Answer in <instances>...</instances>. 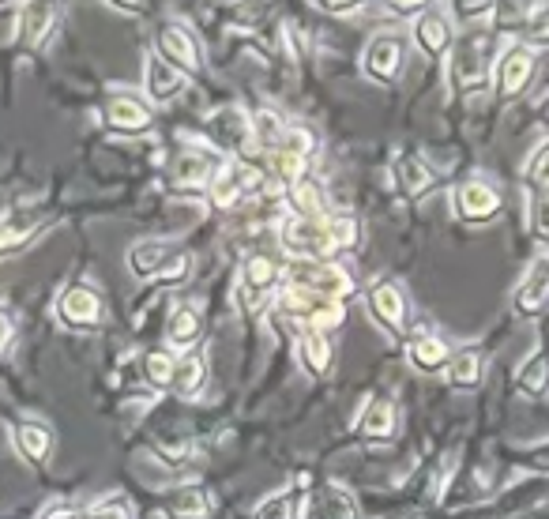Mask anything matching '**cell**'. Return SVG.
<instances>
[{
	"instance_id": "obj_46",
	"label": "cell",
	"mask_w": 549,
	"mask_h": 519,
	"mask_svg": "<svg viewBox=\"0 0 549 519\" xmlns=\"http://www.w3.org/2000/svg\"><path fill=\"white\" fill-rule=\"evenodd\" d=\"M19 237H23V234H19L16 226H8V222H0V252H4V249H12V245H16Z\"/></svg>"
},
{
	"instance_id": "obj_31",
	"label": "cell",
	"mask_w": 549,
	"mask_h": 519,
	"mask_svg": "<svg viewBox=\"0 0 549 519\" xmlns=\"http://www.w3.org/2000/svg\"><path fill=\"white\" fill-rule=\"evenodd\" d=\"M166 339H170L173 346H192L196 343V339H200V316H196V309H189V305L173 309L170 324H166Z\"/></svg>"
},
{
	"instance_id": "obj_47",
	"label": "cell",
	"mask_w": 549,
	"mask_h": 519,
	"mask_svg": "<svg viewBox=\"0 0 549 519\" xmlns=\"http://www.w3.org/2000/svg\"><path fill=\"white\" fill-rule=\"evenodd\" d=\"M392 12H399V16H418L422 4H392Z\"/></svg>"
},
{
	"instance_id": "obj_17",
	"label": "cell",
	"mask_w": 549,
	"mask_h": 519,
	"mask_svg": "<svg viewBox=\"0 0 549 519\" xmlns=\"http://www.w3.org/2000/svg\"><path fill=\"white\" fill-rule=\"evenodd\" d=\"M185 87H189L185 72H177V68L162 61L158 53L147 57V91H151L155 102H170V98L185 95Z\"/></svg>"
},
{
	"instance_id": "obj_15",
	"label": "cell",
	"mask_w": 549,
	"mask_h": 519,
	"mask_svg": "<svg viewBox=\"0 0 549 519\" xmlns=\"http://www.w3.org/2000/svg\"><path fill=\"white\" fill-rule=\"evenodd\" d=\"M369 313L377 316L392 335L403 331V324H407V298H403V290L395 283H377L369 290Z\"/></svg>"
},
{
	"instance_id": "obj_4",
	"label": "cell",
	"mask_w": 549,
	"mask_h": 519,
	"mask_svg": "<svg viewBox=\"0 0 549 519\" xmlns=\"http://www.w3.org/2000/svg\"><path fill=\"white\" fill-rule=\"evenodd\" d=\"M493 34L474 31L467 38H459V46L452 53V79L459 91H478L486 87L489 79V64H493Z\"/></svg>"
},
{
	"instance_id": "obj_5",
	"label": "cell",
	"mask_w": 549,
	"mask_h": 519,
	"mask_svg": "<svg viewBox=\"0 0 549 519\" xmlns=\"http://www.w3.org/2000/svg\"><path fill=\"white\" fill-rule=\"evenodd\" d=\"M279 305H283V313L298 316L301 324H309V331H320V335L335 331L346 320L343 301L316 298V294H305L298 286H283L279 290Z\"/></svg>"
},
{
	"instance_id": "obj_37",
	"label": "cell",
	"mask_w": 549,
	"mask_h": 519,
	"mask_svg": "<svg viewBox=\"0 0 549 519\" xmlns=\"http://www.w3.org/2000/svg\"><path fill=\"white\" fill-rule=\"evenodd\" d=\"M331 237H335V249H358L361 241V226L350 215H339V219H328Z\"/></svg>"
},
{
	"instance_id": "obj_28",
	"label": "cell",
	"mask_w": 549,
	"mask_h": 519,
	"mask_svg": "<svg viewBox=\"0 0 549 519\" xmlns=\"http://www.w3.org/2000/svg\"><path fill=\"white\" fill-rule=\"evenodd\" d=\"M211 508H215V501H211V493H204V489H177L170 501V512L177 519H204L211 516Z\"/></svg>"
},
{
	"instance_id": "obj_24",
	"label": "cell",
	"mask_w": 549,
	"mask_h": 519,
	"mask_svg": "<svg viewBox=\"0 0 549 519\" xmlns=\"http://www.w3.org/2000/svg\"><path fill=\"white\" fill-rule=\"evenodd\" d=\"M361 433L369 437V441H388L395 433V407L388 399H373L369 410L361 414Z\"/></svg>"
},
{
	"instance_id": "obj_39",
	"label": "cell",
	"mask_w": 549,
	"mask_h": 519,
	"mask_svg": "<svg viewBox=\"0 0 549 519\" xmlns=\"http://www.w3.org/2000/svg\"><path fill=\"white\" fill-rule=\"evenodd\" d=\"M68 519H128V512L117 501L95 504V508H76V504H72Z\"/></svg>"
},
{
	"instance_id": "obj_20",
	"label": "cell",
	"mask_w": 549,
	"mask_h": 519,
	"mask_svg": "<svg viewBox=\"0 0 549 519\" xmlns=\"http://www.w3.org/2000/svg\"><path fill=\"white\" fill-rule=\"evenodd\" d=\"M414 38L429 57H440L444 49L452 46V27L440 12H422V19L414 23Z\"/></svg>"
},
{
	"instance_id": "obj_42",
	"label": "cell",
	"mask_w": 549,
	"mask_h": 519,
	"mask_svg": "<svg viewBox=\"0 0 549 519\" xmlns=\"http://www.w3.org/2000/svg\"><path fill=\"white\" fill-rule=\"evenodd\" d=\"M534 234H538V241L549 245V196H542V200L534 204Z\"/></svg>"
},
{
	"instance_id": "obj_6",
	"label": "cell",
	"mask_w": 549,
	"mask_h": 519,
	"mask_svg": "<svg viewBox=\"0 0 549 519\" xmlns=\"http://www.w3.org/2000/svg\"><path fill=\"white\" fill-rule=\"evenodd\" d=\"M256 189H260V170H252L249 162H237V158H226L215 170V177H211V200H215V207L241 204Z\"/></svg>"
},
{
	"instance_id": "obj_35",
	"label": "cell",
	"mask_w": 549,
	"mask_h": 519,
	"mask_svg": "<svg viewBox=\"0 0 549 519\" xmlns=\"http://www.w3.org/2000/svg\"><path fill=\"white\" fill-rule=\"evenodd\" d=\"M275 151H290V155H298V158H309L316 151V136L309 132V128L286 125L283 140H279V147H275Z\"/></svg>"
},
{
	"instance_id": "obj_3",
	"label": "cell",
	"mask_w": 549,
	"mask_h": 519,
	"mask_svg": "<svg viewBox=\"0 0 549 519\" xmlns=\"http://www.w3.org/2000/svg\"><path fill=\"white\" fill-rule=\"evenodd\" d=\"M286 286H298L305 294H316V298L328 301H343L354 294V283L339 264H328V260H294L286 268Z\"/></svg>"
},
{
	"instance_id": "obj_36",
	"label": "cell",
	"mask_w": 549,
	"mask_h": 519,
	"mask_svg": "<svg viewBox=\"0 0 549 519\" xmlns=\"http://www.w3.org/2000/svg\"><path fill=\"white\" fill-rule=\"evenodd\" d=\"M271 170L279 173L283 181H290V185H298V181H305L309 158H298V155H290V151H271Z\"/></svg>"
},
{
	"instance_id": "obj_43",
	"label": "cell",
	"mask_w": 549,
	"mask_h": 519,
	"mask_svg": "<svg viewBox=\"0 0 549 519\" xmlns=\"http://www.w3.org/2000/svg\"><path fill=\"white\" fill-rule=\"evenodd\" d=\"M489 12H497V8L493 4H455V16H463L467 23L478 16H489Z\"/></svg>"
},
{
	"instance_id": "obj_44",
	"label": "cell",
	"mask_w": 549,
	"mask_h": 519,
	"mask_svg": "<svg viewBox=\"0 0 549 519\" xmlns=\"http://www.w3.org/2000/svg\"><path fill=\"white\" fill-rule=\"evenodd\" d=\"M316 8L328 12V16H358L361 12V4H335V0L331 4H316Z\"/></svg>"
},
{
	"instance_id": "obj_22",
	"label": "cell",
	"mask_w": 549,
	"mask_h": 519,
	"mask_svg": "<svg viewBox=\"0 0 549 519\" xmlns=\"http://www.w3.org/2000/svg\"><path fill=\"white\" fill-rule=\"evenodd\" d=\"M207 380V362L204 354H196V350H189L185 358H177V369H173V388H177V395H185V399H192V395L204 388Z\"/></svg>"
},
{
	"instance_id": "obj_25",
	"label": "cell",
	"mask_w": 549,
	"mask_h": 519,
	"mask_svg": "<svg viewBox=\"0 0 549 519\" xmlns=\"http://www.w3.org/2000/svg\"><path fill=\"white\" fill-rule=\"evenodd\" d=\"M290 207L298 219H324V189L313 177H305L298 185H290Z\"/></svg>"
},
{
	"instance_id": "obj_8",
	"label": "cell",
	"mask_w": 549,
	"mask_h": 519,
	"mask_svg": "<svg viewBox=\"0 0 549 519\" xmlns=\"http://www.w3.org/2000/svg\"><path fill=\"white\" fill-rule=\"evenodd\" d=\"M549 305V252L534 256L527 275L516 286V313L519 316H538Z\"/></svg>"
},
{
	"instance_id": "obj_7",
	"label": "cell",
	"mask_w": 549,
	"mask_h": 519,
	"mask_svg": "<svg viewBox=\"0 0 549 519\" xmlns=\"http://www.w3.org/2000/svg\"><path fill=\"white\" fill-rule=\"evenodd\" d=\"M534 49L516 42V46H508L501 53V61H497V95L501 98H519L527 87H531L534 79Z\"/></svg>"
},
{
	"instance_id": "obj_41",
	"label": "cell",
	"mask_w": 549,
	"mask_h": 519,
	"mask_svg": "<svg viewBox=\"0 0 549 519\" xmlns=\"http://www.w3.org/2000/svg\"><path fill=\"white\" fill-rule=\"evenodd\" d=\"M527 177H531V185H538V189H549V143L538 147V155H534L531 166H527Z\"/></svg>"
},
{
	"instance_id": "obj_29",
	"label": "cell",
	"mask_w": 549,
	"mask_h": 519,
	"mask_svg": "<svg viewBox=\"0 0 549 519\" xmlns=\"http://www.w3.org/2000/svg\"><path fill=\"white\" fill-rule=\"evenodd\" d=\"M519 388L523 395H546L549 392V354H531L527 362L519 365Z\"/></svg>"
},
{
	"instance_id": "obj_40",
	"label": "cell",
	"mask_w": 549,
	"mask_h": 519,
	"mask_svg": "<svg viewBox=\"0 0 549 519\" xmlns=\"http://www.w3.org/2000/svg\"><path fill=\"white\" fill-rule=\"evenodd\" d=\"M527 42L549 46V8H534L531 23H527Z\"/></svg>"
},
{
	"instance_id": "obj_11",
	"label": "cell",
	"mask_w": 549,
	"mask_h": 519,
	"mask_svg": "<svg viewBox=\"0 0 549 519\" xmlns=\"http://www.w3.org/2000/svg\"><path fill=\"white\" fill-rule=\"evenodd\" d=\"M455 215L467 222H489L501 215V196L486 181H467L455 189Z\"/></svg>"
},
{
	"instance_id": "obj_13",
	"label": "cell",
	"mask_w": 549,
	"mask_h": 519,
	"mask_svg": "<svg viewBox=\"0 0 549 519\" xmlns=\"http://www.w3.org/2000/svg\"><path fill=\"white\" fill-rule=\"evenodd\" d=\"M354 516H358L354 493L343 486H328V489H316L313 497L305 501L298 519H354Z\"/></svg>"
},
{
	"instance_id": "obj_10",
	"label": "cell",
	"mask_w": 549,
	"mask_h": 519,
	"mask_svg": "<svg viewBox=\"0 0 549 519\" xmlns=\"http://www.w3.org/2000/svg\"><path fill=\"white\" fill-rule=\"evenodd\" d=\"M158 57L173 64L177 72H196L200 68V49H196L192 34L181 23H162L158 27Z\"/></svg>"
},
{
	"instance_id": "obj_33",
	"label": "cell",
	"mask_w": 549,
	"mask_h": 519,
	"mask_svg": "<svg viewBox=\"0 0 549 519\" xmlns=\"http://www.w3.org/2000/svg\"><path fill=\"white\" fill-rule=\"evenodd\" d=\"M286 125L279 121V113L275 110H260L256 117H252V140H260V147H279V140H283Z\"/></svg>"
},
{
	"instance_id": "obj_32",
	"label": "cell",
	"mask_w": 549,
	"mask_h": 519,
	"mask_svg": "<svg viewBox=\"0 0 549 519\" xmlns=\"http://www.w3.org/2000/svg\"><path fill=\"white\" fill-rule=\"evenodd\" d=\"M256 519H298V504H294V489H279L256 504Z\"/></svg>"
},
{
	"instance_id": "obj_45",
	"label": "cell",
	"mask_w": 549,
	"mask_h": 519,
	"mask_svg": "<svg viewBox=\"0 0 549 519\" xmlns=\"http://www.w3.org/2000/svg\"><path fill=\"white\" fill-rule=\"evenodd\" d=\"M12 335H16V324H12V316L0 309V354L8 350V343H12Z\"/></svg>"
},
{
	"instance_id": "obj_12",
	"label": "cell",
	"mask_w": 549,
	"mask_h": 519,
	"mask_svg": "<svg viewBox=\"0 0 549 519\" xmlns=\"http://www.w3.org/2000/svg\"><path fill=\"white\" fill-rule=\"evenodd\" d=\"M279 279V268L267 260V256H252L249 264L241 268V290H237V298L241 305L249 309V313H260L267 305V286Z\"/></svg>"
},
{
	"instance_id": "obj_16",
	"label": "cell",
	"mask_w": 549,
	"mask_h": 519,
	"mask_svg": "<svg viewBox=\"0 0 549 519\" xmlns=\"http://www.w3.org/2000/svg\"><path fill=\"white\" fill-rule=\"evenodd\" d=\"M12 441H16L19 456L27 459V463H34V467L49 463V456H53V433L42 422H19L12 429Z\"/></svg>"
},
{
	"instance_id": "obj_14",
	"label": "cell",
	"mask_w": 549,
	"mask_h": 519,
	"mask_svg": "<svg viewBox=\"0 0 549 519\" xmlns=\"http://www.w3.org/2000/svg\"><path fill=\"white\" fill-rule=\"evenodd\" d=\"M61 320L72 328H95L102 320V298L91 286H68L61 298Z\"/></svg>"
},
{
	"instance_id": "obj_19",
	"label": "cell",
	"mask_w": 549,
	"mask_h": 519,
	"mask_svg": "<svg viewBox=\"0 0 549 519\" xmlns=\"http://www.w3.org/2000/svg\"><path fill=\"white\" fill-rule=\"evenodd\" d=\"M298 358H301V365H305L309 377H328L331 362H335L328 335H320V331H305V335L298 339Z\"/></svg>"
},
{
	"instance_id": "obj_26",
	"label": "cell",
	"mask_w": 549,
	"mask_h": 519,
	"mask_svg": "<svg viewBox=\"0 0 549 519\" xmlns=\"http://www.w3.org/2000/svg\"><path fill=\"white\" fill-rule=\"evenodd\" d=\"M448 384L452 388H478V380H482V354L478 350H459L452 354V362H448Z\"/></svg>"
},
{
	"instance_id": "obj_21",
	"label": "cell",
	"mask_w": 549,
	"mask_h": 519,
	"mask_svg": "<svg viewBox=\"0 0 549 519\" xmlns=\"http://www.w3.org/2000/svg\"><path fill=\"white\" fill-rule=\"evenodd\" d=\"M106 121L117 132H143V128L151 125V110L143 106L140 98H113L110 106H106Z\"/></svg>"
},
{
	"instance_id": "obj_18",
	"label": "cell",
	"mask_w": 549,
	"mask_h": 519,
	"mask_svg": "<svg viewBox=\"0 0 549 519\" xmlns=\"http://www.w3.org/2000/svg\"><path fill=\"white\" fill-rule=\"evenodd\" d=\"M407 358L418 373H440V369H448V362H452V350H448V343L437 339V335H418V339L410 343Z\"/></svg>"
},
{
	"instance_id": "obj_27",
	"label": "cell",
	"mask_w": 549,
	"mask_h": 519,
	"mask_svg": "<svg viewBox=\"0 0 549 519\" xmlns=\"http://www.w3.org/2000/svg\"><path fill=\"white\" fill-rule=\"evenodd\" d=\"M211 177H215V170H211V162L204 155H181L177 166H173V181L181 189H204V185L211 189Z\"/></svg>"
},
{
	"instance_id": "obj_23",
	"label": "cell",
	"mask_w": 549,
	"mask_h": 519,
	"mask_svg": "<svg viewBox=\"0 0 549 519\" xmlns=\"http://www.w3.org/2000/svg\"><path fill=\"white\" fill-rule=\"evenodd\" d=\"M211 132L222 147H241V143L252 140V121H245L237 110H222L211 117Z\"/></svg>"
},
{
	"instance_id": "obj_34",
	"label": "cell",
	"mask_w": 549,
	"mask_h": 519,
	"mask_svg": "<svg viewBox=\"0 0 549 519\" xmlns=\"http://www.w3.org/2000/svg\"><path fill=\"white\" fill-rule=\"evenodd\" d=\"M173 369H177V358L166 354V350H155V354H147V358H143V377L151 380L155 388L173 384Z\"/></svg>"
},
{
	"instance_id": "obj_9",
	"label": "cell",
	"mask_w": 549,
	"mask_h": 519,
	"mask_svg": "<svg viewBox=\"0 0 549 519\" xmlns=\"http://www.w3.org/2000/svg\"><path fill=\"white\" fill-rule=\"evenodd\" d=\"M361 68H365V76L377 79V83H392L399 76V68H403V38L377 34L369 42V49H365V57H361Z\"/></svg>"
},
{
	"instance_id": "obj_1",
	"label": "cell",
	"mask_w": 549,
	"mask_h": 519,
	"mask_svg": "<svg viewBox=\"0 0 549 519\" xmlns=\"http://www.w3.org/2000/svg\"><path fill=\"white\" fill-rule=\"evenodd\" d=\"M128 268L136 279H151V283H181L192 271L189 252H173L166 241H136L128 249Z\"/></svg>"
},
{
	"instance_id": "obj_38",
	"label": "cell",
	"mask_w": 549,
	"mask_h": 519,
	"mask_svg": "<svg viewBox=\"0 0 549 519\" xmlns=\"http://www.w3.org/2000/svg\"><path fill=\"white\" fill-rule=\"evenodd\" d=\"M155 456H162L166 463H185V459L192 456V441H185V437H158L155 441Z\"/></svg>"
},
{
	"instance_id": "obj_30",
	"label": "cell",
	"mask_w": 549,
	"mask_h": 519,
	"mask_svg": "<svg viewBox=\"0 0 549 519\" xmlns=\"http://www.w3.org/2000/svg\"><path fill=\"white\" fill-rule=\"evenodd\" d=\"M395 177H399V189L407 192V196H422V192L433 185V170L425 166L422 158H399Z\"/></svg>"
},
{
	"instance_id": "obj_2",
	"label": "cell",
	"mask_w": 549,
	"mask_h": 519,
	"mask_svg": "<svg viewBox=\"0 0 549 519\" xmlns=\"http://www.w3.org/2000/svg\"><path fill=\"white\" fill-rule=\"evenodd\" d=\"M279 245H283L286 256L294 260H328L335 256V237H331L328 219H298L290 215L279 226Z\"/></svg>"
},
{
	"instance_id": "obj_48",
	"label": "cell",
	"mask_w": 549,
	"mask_h": 519,
	"mask_svg": "<svg viewBox=\"0 0 549 519\" xmlns=\"http://www.w3.org/2000/svg\"><path fill=\"white\" fill-rule=\"evenodd\" d=\"M542 121H546V125H549V95L542 98Z\"/></svg>"
}]
</instances>
